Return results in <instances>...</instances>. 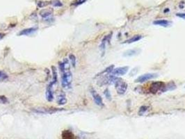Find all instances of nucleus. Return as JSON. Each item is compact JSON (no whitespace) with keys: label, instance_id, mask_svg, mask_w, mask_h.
Listing matches in <instances>:
<instances>
[{"label":"nucleus","instance_id":"1a4fd4ad","mask_svg":"<svg viewBox=\"0 0 185 139\" xmlns=\"http://www.w3.org/2000/svg\"><path fill=\"white\" fill-rule=\"evenodd\" d=\"M36 30H37V28H35V27L25 29H23V31H21V32L19 33L18 35L19 36H28V35L32 34V33L36 32Z\"/></svg>","mask_w":185,"mask_h":139},{"label":"nucleus","instance_id":"9b49d317","mask_svg":"<svg viewBox=\"0 0 185 139\" xmlns=\"http://www.w3.org/2000/svg\"><path fill=\"white\" fill-rule=\"evenodd\" d=\"M56 102L59 105H65L67 103V99H66L65 95L61 94L57 97Z\"/></svg>","mask_w":185,"mask_h":139},{"label":"nucleus","instance_id":"aec40b11","mask_svg":"<svg viewBox=\"0 0 185 139\" xmlns=\"http://www.w3.org/2000/svg\"><path fill=\"white\" fill-rule=\"evenodd\" d=\"M105 95L106 96V98H107V99H109V100H111V93H110V92H109V89H106L105 90Z\"/></svg>","mask_w":185,"mask_h":139},{"label":"nucleus","instance_id":"f257e3e1","mask_svg":"<svg viewBox=\"0 0 185 139\" xmlns=\"http://www.w3.org/2000/svg\"><path fill=\"white\" fill-rule=\"evenodd\" d=\"M60 71L61 72V85L65 89H70L72 81V72L70 69L61 70Z\"/></svg>","mask_w":185,"mask_h":139},{"label":"nucleus","instance_id":"9d476101","mask_svg":"<svg viewBox=\"0 0 185 139\" xmlns=\"http://www.w3.org/2000/svg\"><path fill=\"white\" fill-rule=\"evenodd\" d=\"M62 138L63 139H76L74 134L70 130H64L62 132Z\"/></svg>","mask_w":185,"mask_h":139},{"label":"nucleus","instance_id":"f8f14e48","mask_svg":"<svg viewBox=\"0 0 185 139\" xmlns=\"http://www.w3.org/2000/svg\"><path fill=\"white\" fill-rule=\"evenodd\" d=\"M154 25L164 26V27H167L170 25V23L168 21L166 20H156L153 23Z\"/></svg>","mask_w":185,"mask_h":139},{"label":"nucleus","instance_id":"20e7f679","mask_svg":"<svg viewBox=\"0 0 185 139\" xmlns=\"http://www.w3.org/2000/svg\"><path fill=\"white\" fill-rule=\"evenodd\" d=\"M165 88L164 83L162 82V81H156V82H153L152 83L150 88V91L152 93H156L159 90L164 91Z\"/></svg>","mask_w":185,"mask_h":139},{"label":"nucleus","instance_id":"6e6552de","mask_svg":"<svg viewBox=\"0 0 185 139\" xmlns=\"http://www.w3.org/2000/svg\"><path fill=\"white\" fill-rule=\"evenodd\" d=\"M53 86L54 85H53L52 83H50V84L48 85V86L47 88V90H46V99H47V100L49 101H52L54 100V94H53V90H52Z\"/></svg>","mask_w":185,"mask_h":139},{"label":"nucleus","instance_id":"dca6fc26","mask_svg":"<svg viewBox=\"0 0 185 139\" xmlns=\"http://www.w3.org/2000/svg\"><path fill=\"white\" fill-rule=\"evenodd\" d=\"M69 59H70V62H71L72 65L73 66V67H75V65H76V61H77L75 56H74V54H70Z\"/></svg>","mask_w":185,"mask_h":139},{"label":"nucleus","instance_id":"2eb2a0df","mask_svg":"<svg viewBox=\"0 0 185 139\" xmlns=\"http://www.w3.org/2000/svg\"><path fill=\"white\" fill-rule=\"evenodd\" d=\"M52 14V10H49V9H44L42 10L41 12H40V15L41 16H42L43 18H46V17H49L50 15H51Z\"/></svg>","mask_w":185,"mask_h":139},{"label":"nucleus","instance_id":"a878e982","mask_svg":"<svg viewBox=\"0 0 185 139\" xmlns=\"http://www.w3.org/2000/svg\"><path fill=\"white\" fill-rule=\"evenodd\" d=\"M184 88H185V86H184Z\"/></svg>","mask_w":185,"mask_h":139},{"label":"nucleus","instance_id":"b1692460","mask_svg":"<svg viewBox=\"0 0 185 139\" xmlns=\"http://www.w3.org/2000/svg\"><path fill=\"white\" fill-rule=\"evenodd\" d=\"M4 36H5V34H3V33L0 32V41L3 39L4 38Z\"/></svg>","mask_w":185,"mask_h":139},{"label":"nucleus","instance_id":"a211bd4d","mask_svg":"<svg viewBox=\"0 0 185 139\" xmlns=\"http://www.w3.org/2000/svg\"><path fill=\"white\" fill-rule=\"evenodd\" d=\"M51 4L55 7H61L62 6V4L59 0H52Z\"/></svg>","mask_w":185,"mask_h":139},{"label":"nucleus","instance_id":"ddd939ff","mask_svg":"<svg viewBox=\"0 0 185 139\" xmlns=\"http://www.w3.org/2000/svg\"><path fill=\"white\" fill-rule=\"evenodd\" d=\"M139 53V50H129L125 52L123 54V56L125 57H130L135 56L136 54H137Z\"/></svg>","mask_w":185,"mask_h":139},{"label":"nucleus","instance_id":"7ed1b4c3","mask_svg":"<svg viewBox=\"0 0 185 139\" xmlns=\"http://www.w3.org/2000/svg\"><path fill=\"white\" fill-rule=\"evenodd\" d=\"M90 92H91V94L92 98H93L95 103H96L97 105H98L99 107H103L104 104H103L102 98H101V96L98 93V92L92 87L90 88Z\"/></svg>","mask_w":185,"mask_h":139},{"label":"nucleus","instance_id":"393cba45","mask_svg":"<svg viewBox=\"0 0 185 139\" xmlns=\"http://www.w3.org/2000/svg\"><path fill=\"white\" fill-rule=\"evenodd\" d=\"M1 76H2V72L0 71V77H1Z\"/></svg>","mask_w":185,"mask_h":139},{"label":"nucleus","instance_id":"4468645a","mask_svg":"<svg viewBox=\"0 0 185 139\" xmlns=\"http://www.w3.org/2000/svg\"><path fill=\"white\" fill-rule=\"evenodd\" d=\"M142 36H141V35H135V36H132L131 38H129L128 40H127V41H125V43H135V42H137L138 41H140L141 39L142 38Z\"/></svg>","mask_w":185,"mask_h":139},{"label":"nucleus","instance_id":"f3484780","mask_svg":"<svg viewBox=\"0 0 185 139\" xmlns=\"http://www.w3.org/2000/svg\"><path fill=\"white\" fill-rule=\"evenodd\" d=\"M86 1V0H74V1L72 2V3L71 4V5L75 6L81 5V4L84 3Z\"/></svg>","mask_w":185,"mask_h":139},{"label":"nucleus","instance_id":"4be33fe9","mask_svg":"<svg viewBox=\"0 0 185 139\" xmlns=\"http://www.w3.org/2000/svg\"><path fill=\"white\" fill-rule=\"evenodd\" d=\"M48 4V2H39L38 3V5L39 7H43V6H46Z\"/></svg>","mask_w":185,"mask_h":139},{"label":"nucleus","instance_id":"39448f33","mask_svg":"<svg viewBox=\"0 0 185 139\" xmlns=\"http://www.w3.org/2000/svg\"><path fill=\"white\" fill-rule=\"evenodd\" d=\"M157 77V74H155V73L144 74H143V75H141L138 77V78L135 80V82L136 83H144L148 80H150V79H155Z\"/></svg>","mask_w":185,"mask_h":139},{"label":"nucleus","instance_id":"423d86ee","mask_svg":"<svg viewBox=\"0 0 185 139\" xmlns=\"http://www.w3.org/2000/svg\"><path fill=\"white\" fill-rule=\"evenodd\" d=\"M129 70L128 66H124V67H120L118 68H115L113 70V71L111 72L112 75L114 76H123L127 74V72Z\"/></svg>","mask_w":185,"mask_h":139},{"label":"nucleus","instance_id":"412c9836","mask_svg":"<svg viewBox=\"0 0 185 139\" xmlns=\"http://www.w3.org/2000/svg\"><path fill=\"white\" fill-rule=\"evenodd\" d=\"M7 98L5 96H0V103L2 104H6L8 102Z\"/></svg>","mask_w":185,"mask_h":139},{"label":"nucleus","instance_id":"6ab92c4d","mask_svg":"<svg viewBox=\"0 0 185 139\" xmlns=\"http://www.w3.org/2000/svg\"><path fill=\"white\" fill-rule=\"evenodd\" d=\"M147 107H146V106H143V107L140 108L139 111H138V113H139L140 115L144 113L145 112L147 111Z\"/></svg>","mask_w":185,"mask_h":139},{"label":"nucleus","instance_id":"5701e85b","mask_svg":"<svg viewBox=\"0 0 185 139\" xmlns=\"http://www.w3.org/2000/svg\"><path fill=\"white\" fill-rule=\"evenodd\" d=\"M176 15H177V17H180V18H182V19H184L185 20V13H177V14H176Z\"/></svg>","mask_w":185,"mask_h":139},{"label":"nucleus","instance_id":"0eeeda50","mask_svg":"<svg viewBox=\"0 0 185 139\" xmlns=\"http://www.w3.org/2000/svg\"><path fill=\"white\" fill-rule=\"evenodd\" d=\"M34 111L39 113H53L59 111V109H54V108H38Z\"/></svg>","mask_w":185,"mask_h":139},{"label":"nucleus","instance_id":"f03ea898","mask_svg":"<svg viewBox=\"0 0 185 139\" xmlns=\"http://www.w3.org/2000/svg\"><path fill=\"white\" fill-rule=\"evenodd\" d=\"M115 84V88L116 90V92H118L119 95H123L125 93L127 89V83L125 81H123L122 79H118L117 81L114 83Z\"/></svg>","mask_w":185,"mask_h":139}]
</instances>
